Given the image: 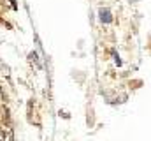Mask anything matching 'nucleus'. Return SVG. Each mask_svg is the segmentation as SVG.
Returning <instances> with one entry per match:
<instances>
[{"mask_svg": "<svg viewBox=\"0 0 151 141\" xmlns=\"http://www.w3.org/2000/svg\"><path fill=\"white\" fill-rule=\"evenodd\" d=\"M100 19H102L104 23H111V21H113V18H111L109 11H104V9H102V11H100Z\"/></svg>", "mask_w": 151, "mask_h": 141, "instance_id": "f257e3e1", "label": "nucleus"}]
</instances>
